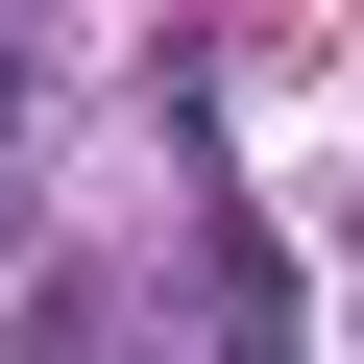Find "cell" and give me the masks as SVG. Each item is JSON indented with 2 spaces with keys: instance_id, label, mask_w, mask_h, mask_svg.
<instances>
[{
  "instance_id": "obj_1",
  "label": "cell",
  "mask_w": 364,
  "mask_h": 364,
  "mask_svg": "<svg viewBox=\"0 0 364 364\" xmlns=\"http://www.w3.org/2000/svg\"><path fill=\"white\" fill-rule=\"evenodd\" d=\"M0 122H25V25H0Z\"/></svg>"
}]
</instances>
